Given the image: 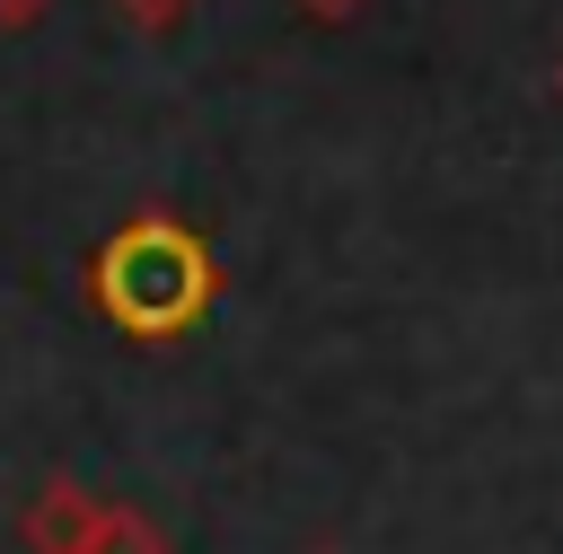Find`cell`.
<instances>
[{
    "label": "cell",
    "mask_w": 563,
    "mask_h": 554,
    "mask_svg": "<svg viewBox=\"0 0 563 554\" xmlns=\"http://www.w3.org/2000/svg\"><path fill=\"white\" fill-rule=\"evenodd\" d=\"M106 273H114V281H106V299H114V308H123V325H141V334L185 325V317L202 308V290H211L202 255H194L176 229H141V237H123Z\"/></svg>",
    "instance_id": "obj_1"
},
{
    "label": "cell",
    "mask_w": 563,
    "mask_h": 554,
    "mask_svg": "<svg viewBox=\"0 0 563 554\" xmlns=\"http://www.w3.org/2000/svg\"><path fill=\"white\" fill-rule=\"evenodd\" d=\"M308 9H325V18H343V9H361V0H308Z\"/></svg>",
    "instance_id": "obj_2"
},
{
    "label": "cell",
    "mask_w": 563,
    "mask_h": 554,
    "mask_svg": "<svg viewBox=\"0 0 563 554\" xmlns=\"http://www.w3.org/2000/svg\"><path fill=\"white\" fill-rule=\"evenodd\" d=\"M554 88H563V62H554Z\"/></svg>",
    "instance_id": "obj_3"
}]
</instances>
